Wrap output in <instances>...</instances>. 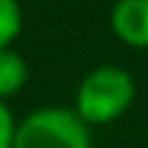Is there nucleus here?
Instances as JSON below:
<instances>
[{
  "instance_id": "obj_1",
  "label": "nucleus",
  "mask_w": 148,
  "mask_h": 148,
  "mask_svg": "<svg viewBox=\"0 0 148 148\" xmlns=\"http://www.w3.org/2000/svg\"><path fill=\"white\" fill-rule=\"evenodd\" d=\"M135 99V81L120 65H99L78 83L73 109L86 125H109L120 120Z\"/></svg>"
},
{
  "instance_id": "obj_2",
  "label": "nucleus",
  "mask_w": 148,
  "mask_h": 148,
  "mask_svg": "<svg viewBox=\"0 0 148 148\" xmlns=\"http://www.w3.org/2000/svg\"><path fill=\"white\" fill-rule=\"evenodd\" d=\"M88 127L75 109L42 107L16 122L13 148H94Z\"/></svg>"
},
{
  "instance_id": "obj_3",
  "label": "nucleus",
  "mask_w": 148,
  "mask_h": 148,
  "mask_svg": "<svg viewBox=\"0 0 148 148\" xmlns=\"http://www.w3.org/2000/svg\"><path fill=\"white\" fill-rule=\"evenodd\" d=\"M109 23L120 42L133 49H148V0H117Z\"/></svg>"
},
{
  "instance_id": "obj_4",
  "label": "nucleus",
  "mask_w": 148,
  "mask_h": 148,
  "mask_svg": "<svg viewBox=\"0 0 148 148\" xmlns=\"http://www.w3.org/2000/svg\"><path fill=\"white\" fill-rule=\"evenodd\" d=\"M29 81V65L13 47H0V99L16 96Z\"/></svg>"
},
{
  "instance_id": "obj_5",
  "label": "nucleus",
  "mask_w": 148,
  "mask_h": 148,
  "mask_svg": "<svg viewBox=\"0 0 148 148\" xmlns=\"http://www.w3.org/2000/svg\"><path fill=\"white\" fill-rule=\"evenodd\" d=\"M23 26V13L18 0H0V47H10Z\"/></svg>"
},
{
  "instance_id": "obj_6",
  "label": "nucleus",
  "mask_w": 148,
  "mask_h": 148,
  "mask_svg": "<svg viewBox=\"0 0 148 148\" xmlns=\"http://www.w3.org/2000/svg\"><path fill=\"white\" fill-rule=\"evenodd\" d=\"M13 135H16V117L0 99V148H13Z\"/></svg>"
}]
</instances>
